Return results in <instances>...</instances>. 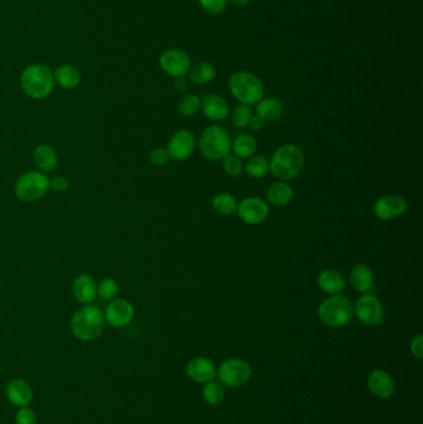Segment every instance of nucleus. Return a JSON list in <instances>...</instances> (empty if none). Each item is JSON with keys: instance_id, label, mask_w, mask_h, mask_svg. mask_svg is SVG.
<instances>
[{"instance_id": "34", "label": "nucleus", "mask_w": 423, "mask_h": 424, "mask_svg": "<svg viewBox=\"0 0 423 424\" xmlns=\"http://www.w3.org/2000/svg\"><path fill=\"white\" fill-rule=\"evenodd\" d=\"M222 169L228 176H240L244 170V164L241 162L239 156L235 154H228L226 158L222 159Z\"/></svg>"}, {"instance_id": "33", "label": "nucleus", "mask_w": 423, "mask_h": 424, "mask_svg": "<svg viewBox=\"0 0 423 424\" xmlns=\"http://www.w3.org/2000/svg\"><path fill=\"white\" fill-rule=\"evenodd\" d=\"M252 114L253 113H252L250 106L240 103L239 106H236L231 112V120H233L235 126L239 127V128H244V127L249 126V122H250Z\"/></svg>"}, {"instance_id": "39", "label": "nucleus", "mask_w": 423, "mask_h": 424, "mask_svg": "<svg viewBox=\"0 0 423 424\" xmlns=\"http://www.w3.org/2000/svg\"><path fill=\"white\" fill-rule=\"evenodd\" d=\"M411 353L418 358V359H422L423 356V336L421 334H418L416 338H413L411 341Z\"/></svg>"}, {"instance_id": "21", "label": "nucleus", "mask_w": 423, "mask_h": 424, "mask_svg": "<svg viewBox=\"0 0 423 424\" xmlns=\"http://www.w3.org/2000/svg\"><path fill=\"white\" fill-rule=\"evenodd\" d=\"M349 279L352 287L360 294L369 293L375 282L372 269L363 263H359L352 267Z\"/></svg>"}, {"instance_id": "28", "label": "nucleus", "mask_w": 423, "mask_h": 424, "mask_svg": "<svg viewBox=\"0 0 423 424\" xmlns=\"http://www.w3.org/2000/svg\"><path fill=\"white\" fill-rule=\"evenodd\" d=\"M246 174L253 179H262L269 173V160L263 156H255L249 158L244 165Z\"/></svg>"}, {"instance_id": "37", "label": "nucleus", "mask_w": 423, "mask_h": 424, "mask_svg": "<svg viewBox=\"0 0 423 424\" xmlns=\"http://www.w3.org/2000/svg\"><path fill=\"white\" fill-rule=\"evenodd\" d=\"M36 414L29 407H21L15 416L17 424H36Z\"/></svg>"}, {"instance_id": "8", "label": "nucleus", "mask_w": 423, "mask_h": 424, "mask_svg": "<svg viewBox=\"0 0 423 424\" xmlns=\"http://www.w3.org/2000/svg\"><path fill=\"white\" fill-rule=\"evenodd\" d=\"M252 375L251 365L241 359L226 360L221 364L216 376L219 377L220 383L228 389H237L249 382Z\"/></svg>"}, {"instance_id": "19", "label": "nucleus", "mask_w": 423, "mask_h": 424, "mask_svg": "<svg viewBox=\"0 0 423 424\" xmlns=\"http://www.w3.org/2000/svg\"><path fill=\"white\" fill-rule=\"evenodd\" d=\"M6 392L9 402L19 408L29 406L34 398L30 385L25 382L24 380H12L8 383Z\"/></svg>"}, {"instance_id": "41", "label": "nucleus", "mask_w": 423, "mask_h": 424, "mask_svg": "<svg viewBox=\"0 0 423 424\" xmlns=\"http://www.w3.org/2000/svg\"><path fill=\"white\" fill-rule=\"evenodd\" d=\"M174 87H175V90L179 91V92H183V91L188 89V82H186V80H185L184 77L175 78Z\"/></svg>"}, {"instance_id": "12", "label": "nucleus", "mask_w": 423, "mask_h": 424, "mask_svg": "<svg viewBox=\"0 0 423 424\" xmlns=\"http://www.w3.org/2000/svg\"><path fill=\"white\" fill-rule=\"evenodd\" d=\"M195 137L188 129L175 131L168 142L167 150L170 159L177 162H184L189 159L195 150Z\"/></svg>"}, {"instance_id": "5", "label": "nucleus", "mask_w": 423, "mask_h": 424, "mask_svg": "<svg viewBox=\"0 0 423 424\" xmlns=\"http://www.w3.org/2000/svg\"><path fill=\"white\" fill-rule=\"evenodd\" d=\"M230 92L241 104L253 106L264 96L262 80L249 71H237L228 80Z\"/></svg>"}, {"instance_id": "29", "label": "nucleus", "mask_w": 423, "mask_h": 424, "mask_svg": "<svg viewBox=\"0 0 423 424\" xmlns=\"http://www.w3.org/2000/svg\"><path fill=\"white\" fill-rule=\"evenodd\" d=\"M189 72H190L191 81L197 84H210L216 76L214 65H211L210 62H199L197 65L192 66Z\"/></svg>"}, {"instance_id": "35", "label": "nucleus", "mask_w": 423, "mask_h": 424, "mask_svg": "<svg viewBox=\"0 0 423 424\" xmlns=\"http://www.w3.org/2000/svg\"><path fill=\"white\" fill-rule=\"evenodd\" d=\"M228 0H199V4L204 10L213 15H217L226 9Z\"/></svg>"}, {"instance_id": "25", "label": "nucleus", "mask_w": 423, "mask_h": 424, "mask_svg": "<svg viewBox=\"0 0 423 424\" xmlns=\"http://www.w3.org/2000/svg\"><path fill=\"white\" fill-rule=\"evenodd\" d=\"M256 114L264 122H276L283 114V104L278 98L263 97L256 103Z\"/></svg>"}, {"instance_id": "36", "label": "nucleus", "mask_w": 423, "mask_h": 424, "mask_svg": "<svg viewBox=\"0 0 423 424\" xmlns=\"http://www.w3.org/2000/svg\"><path fill=\"white\" fill-rule=\"evenodd\" d=\"M150 160L155 167H164L170 160L167 148H154L150 151Z\"/></svg>"}, {"instance_id": "1", "label": "nucleus", "mask_w": 423, "mask_h": 424, "mask_svg": "<svg viewBox=\"0 0 423 424\" xmlns=\"http://www.w3.org/2000/svg\"><path fill=\"white\" fill-rule=\"evenodd\" d=\"M304 160L303 150L297 144H285L271 158L269 173L282 181L296 179L303 172Z\"/></svg>"}, {"instance_id": "23", "label": "nucleus", "mask_w": 423, "mask_h": 424, "mask_svg": "<svg viewBox=\"0 0 423 424\" xmlns=\"http://www.w3.org/2000/svg\"><path fill=\"white\" fill-rule=\"evenodd\" d=\"M294 197V190L287 181L278 180L267 189V200L277 208H283L291 203Z\"/></svg>"}, {"instance_id": "24", "label": "nucleus", "mask_w": 423, "mask_h": 424, "mask_svg": "<svg viewBox=\"0 0 423 424\" xmlns=\"http://www.w3.org/2000/svg\"><path fill=\"white\" fill-rule=\"evenodd\" d=\"M34 162L44 173H51L57 167L59 156L53 147L48 144H40L34 150Z\"/></svg>"}, {"instance_id": "40", "label": "nucleus", "mask_w": 423, "mask_h": 424, "mask_svg": "<svg viewBox=\"0 0 423 424\" xmlns=\"http://www.w3.org/2000/svg\"><path fill=\"white\" fill-rule=\"evenodd\" d=\"M264 120L260 117V116H257V114H252V117H251L250 122H249V126L251 128V131H258L262 129L263 127H264Z\"/></svg>"}, {"instance_id": "2", "label": "nucleus", "mask_w": 423, "mask_h": 424, "mask_svg": "<svg viewBox=\"0 0 423 424\" xmlns=\"http://www.w3.org/2000/svg\"><path fill=\"white\" fill-rule=\"evenodd\" d=\"M20 86L26 96L33 100H44L54 91V72L42 64L26 66L20 75Z\"/></svg>"}, {"instance_id": "42", "label": "nucleus", "mask_w": 423, "mask_h": 424, "mask_svg": "<svg viewBox=\"0 0 423 424\" xmlns=\"http://www.w3.org/2000/svg\"><path fill=\"white\" fill-rule=\"evenodd\" d=\"M228 1H231V3L235 4V6H247V4L250 3L251 0H228Z\"/></svg>"}, {"instance_id": "4", "label": "nucleus", "mask_w": 423, "mask_h": 424, "mask_svg": "<svg viewBox=\"0 0 423 424\" xmlns=\"http://www.w3.org/2000/svg\"><path fill=\"white\" fill-rule=\"evenodd\" d=\"M318 317L327 326L343 328L352 322L354 304L350 299L343 294L329 295L318 306Z\"/></svg>"}, {"instance_id": "17", "label": "nucleus", "mask_w": 423, "mask_h": 424, "mask_svg": "<svg viewBox=\"0 0 423 424\" xmlns=\"http://www.w3.org/2000/svg\"><path fill=\"white\" fill-rule=\"evenodd\" d=\"M318 287L322 291L323 293L328 295H335L341 294L345 289V277L341 275V272L336 269H324L316 278Z\"/></svg>"}, {"instance_id": "7", "label": "nucleus", "mask_w": 423, "mask_h": 424, "mask_svg": "<svg viewBox=\"0 0 423 424\" xmlns=\"http://www.w3.org/2000/svg\"><path fill=\"white\" fill-rule=\"evenodd\" d=\"M48 178L40 172H26L15 183V195L24 203H34L46 195Z\"/></svg>"}, {"instance_id": "9", "label": "nucleus", "mask_w": 423, "mask_h": 424, "mask_svg": "<svg viewBox=\"0 0 423 424\" xmlns=\"http://www.w3.org/2000/svg\"><path fill=\"white\" fill-rule=\"evenodd\" d=\"M354 315L360 323L368 326H376L384 322L385 311L380 299L374 294H361L354 305Z\"/></svg>"}, {"instance_id": "15", "label": "nucleus", "mask_w": 423, "mask_h": 424, "mask_svg": "<svg viewBox=\"0 0 423 424\" xmlns=\"http://www.w3.org/2000/svg\"><path fill=\"white\" fill-rule=\"evenodd\" d=\"M204 116L213 122H221L226 120L230 114V106L225 98L210 93L201 100V107Z\"/></svg>"}, {"instance_id": "13", "label": "nucleus", "mask_w": 423, "mask_h": 424, "mask_svg": "<svg viewBox=\"0 0 423 424\" xmlns=\"http://www.w3.org/2000/svg\"><path fill=\"white\" fill-rule=\"evenodd\" d=\"M407 201L399 195H384L374 203V215L381 221H390L404 215L407 211Z\"/></svg>"}, {"instance_id": "38", "label": "nucleus", "mask_w": 423, "mask_h": 424, "mask_svg": "<svg viewBox=\"0 0 423 424\" xmlns=\"http://www.w3.org/2000/svg\"><path fill=\"white\" fill-rule=\"evenodd\" d=\"M70 187V183L69 180L66 179L65 176H54L51 179L48 180V189H51L53 192H57V194H62V192H67Z\"/></svg>"}, {"instance_id": "26", "label": "nucleus", "mask_w": 423, "mask_h": 424, "mask_svg": "<svg viewBox=\"0 0 423 424\" xmlns=\"http://www.w3.org/2000/svg\"><path fill=\"white\" fill-rule=\"evenodd\" d=\"M231 151L240 159H249L252 156H255L257 151L256 138L251 134H240L235 138V140L231 145Z\"/></svg>"}, {"instance_id": "27", "label": "nucleus", "mask_w": 423, "mask_h": 424, "mask_svg": "<svg viewBox=\"0 0 423 424\" xmlns=\"http://www.w3.org/2000/svg\"><path fill=\"white\" fill-rule=\"evenodd\" d=\"M239 201L237 199L233 196L230 192H219L217 195H215L213 199V209L222 216L233 215L237 210Z\"/></svg>"}, {"instance_id": "20", "label": "nucleus", "mask_w": 423, "mask_h": 424, "mask_svg": "<svg viewBox=\"0 0 423 424\" xmlns=\"http://www.w3.org/2000/svg\"><path fill=\"white\" fill-rule=\"evenodd\" d=\"M368 386L371 394L379 398H388L395 391V382L388 372L382 370L372 371L368 378Z\"/></svg>"}, {"instance_id": "32", "label": "nucleus", "mask_w": 423, "mask_h": 424, "mask_svg": "<svg viewBox=\"0 0 423 424\" xmlns=\"http://www.w3.org/2000/svg\"><path fill=\"white\" fill-rule=\"evenodd\" d=\"M120 286L114 278H105L97 286V295H100L103 300H114V297L118 294Z\"/></svg>"}, {"instance_id": "22", "label": "nucleus", "mask_w": 423, "mask_h": 424, "mask_svg": "<svg viewBox=\"0 0 423 424\" xmlns=\"http://www.w3.org/2000/svg\"><path fill=\"white\" fill-rule=\"evenodd\" d=\"M55 84H59L65 90H73L81 84L82 76L78 67L73 65H61L54 71Z\"/></svg>"}, {"instance_id": "18", "label": "nucleus", "mask_w": 423, "mask_h": 424, "mask_svg": "<svg viewBox=\"0 0 423 424\" xmlns=\"http://www.w3.org/2000/svg\"><path fill=\"white\" fill-rule=\"evenodd\" d=\"M75 298L82 304H91L97 298V283L87 273L78 275L72 283Z\"/></svg>"}, {"instance_id": "31", "label": "nucleus", "mask_w": 423, "mask_h": 424, "mask_svg": "<svg viewBox=\"0 0 423 424\" xmlns=\"http://www.w3.org/2000/svg\"><path fill=\"white\" fill-rule=\"evenodd\" d=\"M203 397L205 402H208L211 406L220 405L225 398V389L220 382L210 381L206 382V386L203 389Z\"/></svg>"}, {"instance_id": "14", "label": "nucleus", "mask_w": 423, "mask_h": 424, "mask_svg": "<svg viewBox=\"0 0 423 424\" xmlns=\"http://www.w3.org/2000/svg\"><path fill=\"white\" fill-rule=\"evenodd\" d=\"M105 319L106 323L109 324L114 328H125L128 324H131L134 317V308L133 305L125 299H116L112 300L106 308Z\"/></svg>"}, {"instance_id": "30", "label": "nucleus", "mask_w": 423, "mask_h": 424, "mask_svg": "<svg viewBox=\"0 0 423 424\" xmlns=\"http://www.w3.org/2000/svg\"><path fill=\"white\" fill-rule=\"evenodd\" d=\"M200 107H201L200 97L197 96V95H192V93L181 97L179 102H178V106H177L178 112L183 117H192V116H195L200 111Z\"/></svg>"}, {"instance_id": "11", "label": "nucleus", "mask_w": 423, "mask_h": 424, "mask_svg": "<svg viewBox=\"0 0 423 424\" xmlns=\"http://www.w3.org/2000/svg\"><path fill=\"white\" fill-rule=\"evenodd\" d=\"M159 66L170 77H184L190 71V57L181 48H168L159 57Z\"/></svg>"}, {"instance_id": "3", "label": "nucleus", "mask_w": 423, "mask_h": 424, "mask_svg": "<svg viewBox=\"0 0 423 424\" xmlns=\"http://www.w3.org/2000/svg\"><path fill=\"white\" fill-rule=\"evenodd\" d=\"M106 326L103 311L95 305L84 304L71 317V331L81 341L95 340Z\"/></svg>"}, {"instance_id": "16", "label": "nucleus", "mask_w": 423, "mask_h": 424, "mask_svg": "<svg viewBox=\"0 0 423 424\" xmlns=\"http://www.w3.org/2000/svg\"><path fill=\"white\" fill-rule=\"evenodd\" d=\"M186 374L195 382H210L216 376V367L211 360L194 358L186 365Z\"/></svg>"}, {"instance_id": "6", "label": "nucleus", "mask_w": 423, "mask_h": 424, "mask_svg": "<svg viewBox=\"0 0 423 424\" xmlns=\"http://www.w3.org/2000/svg\"><path fill=\"white\" fill-rule=\"evenodd\" d=\"M233 140L222 127L211 125L206 127L199 138V148L203 156L209 160H222L231 154Z\"/></svg>"}, {"instance_id": "10", "label": "nucleus", "mask_w": 423, "mask_h": 424, "mask_svg": "<svg viewBox=\"0 0 423 424\" xmlns=\"http://www.w3.org/2000/svg\"><path fill=\"white\" fill-rule=\"evenodd\" d=\"M236 214L239 216L240 220L246 225H251V226L261 225L269 217V203L261 197H246L237 205Z\"/></svg>"}]
</instances>
